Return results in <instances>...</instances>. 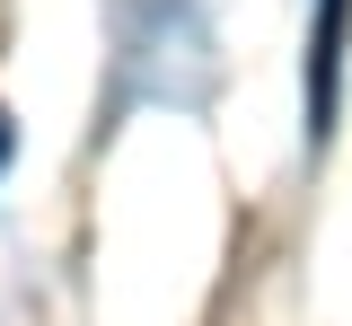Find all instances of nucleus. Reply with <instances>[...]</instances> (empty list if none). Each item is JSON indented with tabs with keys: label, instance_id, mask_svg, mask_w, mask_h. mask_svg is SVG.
<instances>
[{
	"label": "nucleus",
	"instance_id": "f257e3e1",
	"mask_svg": "<svg viewBox=\"0 0 352 326\" xmlns=\"http://www.w3.org/2000/svg\"><path fill=\"white\" fill-rule=\"evenodd\" d=\"M344 36L352 0H317V36H308V141H335V106H344Z\"/></svg>",
	"mask_w": 352,
	"mask_h": 326
},
{
	"label": "nucleus",
	"instance_id": "f03ea898",
	"mask_svg": "<svg viewBox=\"0 0 352 326\" xmlns=\"http://www.w3.org/2000/svg\"><path fill=\"white\" fill-rule=\"evenodd\" d=\"M9 141H18V133H9V106H0V168H9Z\"/></svg>",
	"mask_w": 352,
	"mask_h": 326
}]
</instances>
